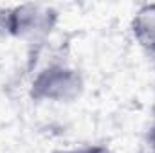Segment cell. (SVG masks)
Here are the masks:
<instances>
[{
	"instance_id": "obj_1",
	"label": "cell",
	"mask_w": 155,
	"mask_h": 153,
	"mask_svg": "<svg viewBox=\"0 0 155 153\" xmlns=\"http://www.w3.org/2000/svg\"><path fill=\"white\" fill-rule=\"evenodd\" d=\"M60 13L49 4H15L0 7V33L25 43H41L56 29Z\"/></svg>"
},
{
	"instance_id": "obj_2",
	"label": "cell",
	"mask_w": 155,
	"mask_h": 153,
	"mask_svg": "<svg viewBox=\"0 0 155 153\" xmlns=\"http://www.w3.org/2000/svg\"><path fill=\"white\" fill-rule=\"evenodd\" d=\"M85 90L83 74L76 67L61 61L43 65L31 77L29 96L36 103L69 105L81 97Z\"/></svg>"
},
{
	"instance_id": "obj_3",
	"label": "cell",
	"mask_w": 155,
	"mask_h": 153,
	"mask_svg": "<svg viewBox=\"0 0 155 153\" xmlns=\"http://www.w3.org/2000/svg\"><path fill=\"white\" fill-rule=\"evenodd\" d=\"M130 33L137 47L155 58V2L135 9L130 20Z\"/></svg>"
},
{
	"instance_id": "obj_4",
	"label": "cell",
	"mask_w": 155,
	"mask_h": 153,
	"mask_svg": "<svg viewBox=\"0 0 155 153\" xmlns=\"http://www.w3.org/2000/svg\"><path fill=\"white\" fill-rule=\"evenodd\" d=\"M65 153H116L107 144H83L74 150H65Z\"/></svg>"
},
{
	"instance_id": "obj_5",
	"label": "cell",
	"mask_w": 155,
	"mask_h": 153,
	"mask_svg": "<svg viewBox=\"0 0 155 153\" xmlns=\"http://www.w3.org/2000/svg\"><path fill=\"white\" fill-rule=\"evenodd\" d=\"M146 146H148V150H152L155 153V122L146 132Z\"/></svg>"
},
{
	"instance_id": "obj_6",
	"label": "cell",
	"mask_w": 155,
	"mask_h": 153,
	"mask_svg": "<svg viewBox=\"0 0 155 153\" xmlns=\"http://www.w3.org/2000/svg\"><path fill=\"white\" fill-rule=\"evenodd\" d=\"M139 153H153V151H152V150H148V148H146V150H141V151H139Z\"/></svg>"
},
{
	"instance_id": "obj_7",
	"label": "cell",
	"mask_w": 155,
	"mask_h": 153,
	"mask_svg": "<svg viewBox=\"0 0 155 153\" xmlns=\"http://www.w3.org/2000/svg\"><path fill=\"white\" fill-rule=\"evenodd\" d=\"M153 69H155V61H153Z\"/></svg>"
}]
</instances>
